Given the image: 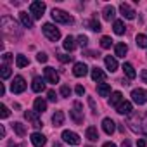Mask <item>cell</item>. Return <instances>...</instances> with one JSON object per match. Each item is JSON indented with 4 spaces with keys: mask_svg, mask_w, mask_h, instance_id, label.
Here are the masks:
<instances>
[{
    "mask_svg": "<svg viewBox=\"0 0 147 147\" xmlns=\"http://www.w3.org/2000/svg\"><path fill=\"white\" fill-rule=\"evenodd\" d=\"M128 125L133 131L137 133H142V135H147V123L142 121V116H131L128 119Z\"/></svg>",
    "mask_w": 147,
    "mask_h": 147,
    "instance_id": "1",
    "label": "cell"
},
{
    "mask_svg": "<svg viewBox=\"0 0 147 147\" xmlns=\"http://www.w3.org/2000/svg\"><path fill=\"white\" fill-rule=\"evenodd\" d=\"M0 24H2V31H4L5 35H9V36H14V33L19 35V31H18V23H16L14 19H11V18H2V19H0Z\"/></svg>",
    "mask_w": 147,
    "mask_h": 147,
    "instance_id": "2",
    "label": "cell"
},
{
    "mask_svg": "<svg viewBox=\"0 0 147 147\" xmlns=\"http://www.w3.org/2000/svg\"><path fill=\"white\" fill-rule=\"evenodd\" d=\"M52 19L55 23H61V24H73V23H75L73 16H69L67 12H64L61 9H54L52 11Z\"/></svg>",
    "mask_w": 147,
    "mask_h": 147,
    "instance_id": "3",
    "label": "cell"
},
{
    "mask_svg": "<svg viewBox=\"0 0 147 147\" xmlns=\"http://www.w3.org/2000/svg\"><path fill=\"white\" fill-rule=\"evenodd\" d=\"M69 114H71V118H73V121H75L76 125H82L83 123V106H82V102H75L73 104V109L69 111Z\"/></svg>",
    "mask_w": 147,
    "mask_h": 147,
    "instance_id": "4",
    "label": "cell"
},
{
    "mask_svg": "<svg viewBox=\"0 0 147 147\" xmlns=\"http://www.w3.org/2000/svg\"><path fill=\"white\" fill-rule=\"evenodd\" d=\"M43 33H45V36H47L49 40H52V42H57V40L61 38V31H59L52 23H45V24H43Z\"/></svg>",
    "mask_w": 147,
    "mask_h": 147,
    "instance_id": "5",
    "label": "cell"
},
{
    "mask_svg": "<svg viewBox=\"0 0 147 147\" xmlns=\"http://www.w3.org/2000/svg\"><path fill=\"white\" fill-rule=\"evenodd\" d=\"M43 12H45V4H43V2H40V0L31 2V5H30V14H31L35 19H40V18L43 16Z\"/></svg>",
    "mask_w": 147,
    "mask_h": 147,
    "instance_id": "6",
    "label": "cell"
},
{
    "mask_svg": "<svg viewBox=\"0 0 147 147\" xmlns=\"http://www.w3.org/2000/svg\"><path fill=\"white\" fill-rule=\"evenodd\" d=\"M11 90H12V94H23L26 90V80L23 76H16L11 83Z\"/></svg>",
    "mask_w": 147,
    "mask_h": 147,
    "instance_id": "7",
    "label": "cell"
},
{
    "mask_svg": "<svg viewBox=\"0 0 147 147\" xmlns=\"http://www.w3.org/2000/svg\"><path fill=\"white\" fill-rule=\"evenodd\" d=\"M131 100H133L135 104H138V106L145 104V102H147V90H144V88H135V90H131Z\"/></svg>",
    "mask_w": 147,
    "mask_h": 147,
    "instance_id": "8",
    "label": "cell"
},
{
    "mask_svg": "<svg viewBox=\"0 0 147 147\" xmlns=\"http://www.w3.org/2000/svg\"><path fill=\"white\" fill-rule=\"evenodd\" d=\"M62 140H64V142H67V144H71V145H78V144L82 142L78 133L69 131V130H64V131H62Z\"/></svg>",
    "mask_w": 147,
    "mask_h": 147,
    "instance_id": "9",
    "label": "cell"
},
{
    "mask_svg": "<svg viewBox=\"0 0 147 147\" xmlns=\"http://www.w3.org/2000/svg\"><path fill=\"white\" fill-rule=\"evenodd\" d=\"M24 118L35 126V128H40L42 126V121H40V118H38V113L36 111H26L24 113Z\"/></svg>",
    "mask_w": 147,
    "mask_h": 147,
    "instance_id": "10",
    "label": "cell"
},
{
    "mask_svg": "<svg viewBox=\"0 0 147 147\" xmlns=\"http://www.w3.org/2000/svg\"><path fill=\"white\" fill-rule=\"evenodd\" d=\"M43 73H45V80H47L49 83H57V82H59V75L55 73V69H54V67L47 66V67L43 69Z\"/></svg>",
    "mask_w": 147,
    "mask_h": 147,
    "instance_id": "11",
    "label": "cell"
},
{
    "mask_svg": "<svg viewBox=\"0 0 147 147\" xmlns=\"http://www.w3.org/2000/svg\"><path fill=\"white\" fill-rule=\"evenodd\" d=\"M87 73H88V67H87L85 62H76L75 67H73V75L78 76V78H80V76H85Z\"/></svg>",
    "mask_w": 147,
    "mask_h": 147,
    "instance_id": "12",
    "label": "cell"
},
{
    "mask_svg": "<svg viewBox=\"0 0 147 147\" xmlns=\"http://www.w3.org/2000/svg\"><path fill=\"white\" fill-rule=\"evenodd\" d=\"M119 12H121V16L126 18V19H135V14H137L128 4H121V5H119Z\"/></svg>",
    "mask_w": 147,
    "mask_h": 147,
    "instance_id": "13",
    "label": "cell"
},
{
    "mask_svg": "<svg viewBox=\"0 0 147 147\" xmlns=\"http://www.w3.org/2000/svg\"><path fill=\"white\" fill-rule=\"evenodd\" d=\"M102 130H104L107 135H113V133H114V130H116L114 121H113L111 118H104V119H102Z\"/></svg>",
    "mask_w": 147,
    "mask_h": 147,
    "instance_id": "14",
    "label": "cell"
},
{
    "mask_svg": "<svg viewBox=\"0 0 147 147\" xmlns=\"http://www.w3.org/2000/svg\"><path fill=\"white\" fill-rule=\"evenodd\" d=\"M45 142H47V138H45L42 133H38V131L31 133V144H33L35 147H43V145H45Z\"/></svg>",
    "mask_w": 147,
    "mask_h": 147,
    "instance_id": "15",
    "label": "cell"
},
{
    "mask_svg": "<svg viewBox=\"0 0 147 147\" xmlns=\"http://www.w3.org/2000/svg\"><path fill=\"white\" fill-rule=\"evenodd\" d=\"M92 80L94 82H104L106 80V73L100 69V67H92Z\"/></svg>",
    "mask_w": 147,
    "mask_h": 147,
    "instance_id": "16",
    "label": "cell"
},
{
    "mask_svg": "<svg viewBox=\"0 0 147 147\" xmlns=\"http://www.w3.org/2000/svg\"><path fill=\"white\" fill-rule=\"evenodd\" d=\"M104 64H106V67H107L111 73H114V71L118 69V61H116L114 57H111V55H106V57H104Z\"/></svg>",
    "mask_w": 147,
    "mask_h": 147,
    "instance_id": "17",
    "label": "cell"
},
{
    "mask_svg": "<svg viewBox=\"0 0 147 147\" xmlns=\"http://www.w3.org/2000/svg\"><path fill=\"white\" fill-rule=\"evenodd\" d=\"M31 88H33V92H42L45 88V80L40 78V76H35L33 83H31Z\"/></svg>",
    "mask_w": 147,
    "mask_h": 147,
    "instance_id": "18",
    "label": "cell"
},
{
    "mask_svg": "<svg viewBox=\"0 0 147 147\" xmlns=\"http://www.w3.org/2000/svg\"><path fill=\"white\" fill-rule=\"evenodd\" d=\"M131 109H133V106H131V102H128V100H123V102L116 107V111H118L119 114H130Z\"/></svg>",
    "mask_w": 147,
    "mask_h": 147,
    "instance_id": "19",
    "label": "cell"
},
{
    "mask_svg": "<svg viewBox=\"0 0 147 147\" xmlns=\"http://www.w3.org/2000/svg\"><path fill=\"white\" fill-rule=\"evenodd\" d=\"M114 16H116V9L113 5H106L104 11H102V18L106 21H111V19H114Z\"/></svg>",
    "mask_w": 147,
    "mask_h": 147,
    "instance_id": "20",
    "label": "cell"
},
{
    "mask_svg": "<svg viewBox=\"0 0 147 147\" xmlns=\"http://www.w3.org/2000/svg\"><path fill=\"white\" fill-rule=\"evenodd\" d=\"M33 106H35V111L38 113V114H42V113H45L47 111V102L42 99V97H38V99H35V102H33Z\"/></svg>",
    "mask_w": 147,
    "mask_h": 147,
    "instance_id": "21",
    "label": "cell"
},
{
    "mask_svg": "<svg viewBox=\"0 0 147 147\" xmlns=\"http://www.w3.org/2000/svg\"><path fill=\"white\" fill-rule=\"evenodd\" d=\"M123 102V94L121 92H113L111 94V99H109V106H119Z\"/></svg>",
    "mask_w": 147,
    "mask_h": 147,
    "instance_id": "22",
    "label": "cell"
},
{
    "mask_svg": "<svg viewBox=\"0 0 147 147\" xmlns=\"http://www.w3.org/2000/svg\"><path fill=\"white\" fill-rule=\"evenodd\" d=\"M19 18H21V23L24 28H33V19L28 12H19Z\"/></svg>",
    "mask_w": 147,
    "mask_h": 147,
    "instance_id": "23",
    "label": "cell"
},
{
    "mask_svg": "<svg viewBox=\"0 0 147 147\" xmlns=\"http://www.w3.org/2000/svg\"><path fill=\"white\" fill-rule=\"evenodd\" d=\"M123 71H125V75L128 76V80H133L137 76V73H135V69H133V66L130 62H125L123 64Z\"/></svg>",
    "mask_w": 147,
    "mask_h": 147,
    "instance_id": "24",
    "label": "cell"
},
{
    "mask_svg": "<svg viewBox=\"0 0 147 147\" xmlns=\"http://www.w3.org/2000/svg\"><path fill=\"white\" fill-rule=\"evenodd\" d=\"M126 52H128L126 43H116V47H114V54H116V57H125Z\"/></svg>",
    "mask_w": 147,
    "mask_h": 147,
    "instance_id": "25",
    "label": "cell"
},
{
    "mask_svg": "<svg viewBox=\"0 0 147 147\" xmlns=\"http://www.w3.org/2000/svg\"><path fill=\"white\" fill-rule=\"evenodd\" d=\"M97 92H99L100 97H107V95L111 94V85H107V83H99V85H97Z\"/></svg>",
    "mask_w": 147,
    "mask_h": 147,
    "instance_id": "26",
    "label": "cell"
},
{
    "mask_svg": "<svg viewBox=\"0 0 147 147\" xmlns=\"http://www.w3.org/2000/svg\"><path fill=\"white\" fill-rule=\"evenodd\" d=\"M85 135H87V138H88V140H92V142H95V140L99 138V131H97V128H95V126H88V128H87V131H85Z\"/></svg>",
    "mask_w": 147,
    "mask_h": 147,
    "instance_id": "27",
    "label": "cell"
},
{
    "mask_svg": "<svg viewBox=\"0 0 147 147\" xmlns=\"http://www.w3.org/2000/svg\"><path fill=\"white\" fill-rule=\"evenodd\" d=\"M113 30H114V33L116 35H123L125 33V30H126V26H125V23L123 21H114V24H113Z\"/></svg>",
    "mask_w": 147,
    "mask_h": 147,
    "instance_id": "28",
    "label": "cell"
},
{
    "mask_svg": "<svg viewBox=\"0 0 147 147\" xmlns=\"http://www.w3.org/2000/svg\"><path fill=\"white\" fill-rule=\"evenodd\" d=\"M52 123H54L55 126H61V125L64 123V114H62V111H55V113H54V116H52Z\"/></svg>",
    "mask_w": 147,
    "mask_h": 147,
    "instance_id": "29",
    "label": "cell"
},
{
    "mask_svg": "<svg viewBox=\"0 0 147 147\" xmlns=\"http://www.w3.org/2000/svg\"><path fill=\"white\" fill-rule=\"evenodd\" d=\"M62 47L66 49V50H75V47H76V43H75V38L73 36H66V40H64V43H62Z\"/></svg>",
    "mask_w": 147,
    "mask_h": 147,
    "instance_id": "30",
    "label": "cell"
},
{
    "mask_svg": "<svg viewBox=\"0 0 147 147\" xmlns=\"http://www.w3.org/2000/svg\"><path fill=\"white\" fill-rule=\"evenodd\" d=\"M28 64H30V61H28L26 55H23V54L16 55V66H18V67H26Z\"/></svg>",
    "mask_w": 147,
    "mask_h": 147,
    "instance_id": "31",
    "label": "cell"
},
{
    "mask_svg": "<svg viewBox=\"0 0 147 147\" xmlns=\"http://www.w3.org/2000/svg\"><path fill=\"white\" fill-rule=\"evenodd\" d=\"M12 128H14V131H16L19 137H24V135H26V128H24V125H23V123L16 121V123L12 125Z\"/></svg>",
    "mask_w": 147,
    "mask_h": 147,
    "instance_id": "32",
    "label": "cell"
},
{
    "mask_svg": "<svg viewBox=\"0 0 147 147\" xmlns=\"http://www.w3.org/2000/svg\"><path fill=\"white\" fill-rule=\"evenodd\" d=\"M85 24H87L92 31H100V30H102V28H100V23H99L97 19H90V21H87Z\"/></svg>",
    "mask_w": 147,
    "mask_h": 147,
    "instance_id": "33",
    "label": "cell"
},
{
    "mask_svg": "<svg viewBox=\"0 0 147 147\" xmlns=\"http://www.w3.org/2000/svg\"><path fill=\"white\" fill-rule=\"evenodd\" d=\"M135 42H137V45H138V47L147 49V36H145V35H137Z\"/></svg>",
    "mask_w": 147,
    "mask_h": 147,
    "instance_id": "34",
    "label": "cell"
},
{
    "mask_svg": "<svg viewBox=\"0 0 147 147\" xmlns=\"http://www.w3.org/2000/svg\"><path fill=\"white\" fill-rule=\"evenodd\" d=\"M0 76H2V80H7V78L11 76V67L4 64L2 67H0Z\"/></svg>",
    "mask_w": 147,
    "mask_h": 147,
    "instance_id": "35",
    "label": "cell"
},
{
    "mask_svg": "<svg viewBox=\"0 0 147 147\" xmlns=\"http://www.w3.org/2000/svg\"><path fill=\"white\" fill-rule=\"evenodd\" d=\"M111 45H113L111 36H102V38H100V47H102V49H109Z\"/></svg>",
    "mask_w": 147,
    "mask_h": 147,
    "instance_id": "36",
    "label": "cell"
},
{
    "mask_svg": "<svg viewBox=\"0 0 147 147\" xmlns=\"http://www.w3.org/2000/svg\"><path fill=\"white\" fill-rule=\"evenodd\" d=\"M9 114H11L9 107H7L5 104H2V106H0V118H2V119H5V118H9Z\"/></svg>",
    "mask_w": 147,
    "mask_h": 147,
    "instance_id": "37",
    "label": "cell"
},
{
    "mask_svg": "<svg viewBox=\"0 0 147 147\" xmlns=\"http://www.w3.org/2000/svg\"><path fill=\"white\" fill-rule=\"evenodd\" d=\"M57 59H59L61 62H69V61H73V55H67V54H59V55H57Z\"/></svg>",
    "mask_w": 147,
    "mask_h": 147,
    "instance_id": "38",
    "label": "cell"
},
{
    "mask_svg": "<svg viewBox=\"0 0 147 147\" xmlns=\"http://www.w3.org/2000/svg\"><path fill=\"white\" fill-rule=\"evenodd\" d=\"M61 95H62V97H69V95H71V88H69L67 85H62V87H61Z\"/></svg>",
    "mask_w": 147,
    "mask_h": 147,
    "instance_id": "39",
    "label": "cell"
},
{
    "mask_svg": "<svg viewBox=\"0 0 147 147\" xmlns=\"http://www.w3.org/2000/svg\"><path fill=\"white\" fill-rule=\"evenodd\" d=\"M78 43H80L82 47H87V43H88V38H87L85 35H80V36H78Z\"/></svg>",
    "mask_w": 147,
    "mask_h": 147,
    "instance_id": "40",
    "label": "cell"
},
{
    "mask_svg": "<svg viewBox=\"0 0 147 147\" xmlns=\"http://www.w3.org/2000/svg\"><path fill=\"white\" fill-rule=\"evenodd\" d=\"M2 61H4V64L7 66L9 62H12V54H4V55H2Z\"/></svg>",
    "mask_w": 147,
    "mask_h": 147,
    "instance_id": "41",
    "label": "cell"
},
{
    "mask_svg": "<svg viewBox=\"0 0 147 147\" xmlns=\"http://www.w3.org/2000/svg\"><path fill=\"white\" fill-rule=\"evenodd\" d=\"M47 59H49V55L43 54V52H40V54L36 55V61H38V62H47Z\"/></svg>",
    "mask_w": 147,
    "mask_h": 147,
    "instance_id": "42",
    "label": "cell"
},
{
    "mask_svg": "<svg viewBox=\"0 0 147 147\" xmlns=\"http://www.w3.org/2000/svg\"><path fill=\"white\" fill-rule=\"evenodd\" d=\"M47 97H49V100H52V102H55V99H57V95H55L54 90H49V92H47Z\"/></svg>",
    "mask_w": 147,
    "mask_h": 147,
    "instance_id": "43",
    "label": "cell"
},
{
    "mask_svg": "<svg viewBox=\"0 0 147 147\" xmlns=\"http://www.w3.org/2000/svg\"><path fill=\"white\" fill-rule=\"evenodd\" d=\"M75 92H76V94H78V95H83V94H85V88H83V87H82V85H78V87H76V88H75Z\"/></svg>",
    "mask_w": 147,
    "mask_h": 147,
    "instance_id": "44",
    "label": "cell"
},
{
    "mask_svg": "<svg viewBox=\"0 0 147 147\" xmlns=\"http://www.w3.org/2000/svg\"><path fill=\"white\" fill-rule=\"evenodd\" d=\"M88 104H90V107H92V111H94V113H97V106H95V102H94V99H92V97L88 99Z\"/></svg>",
    "mask_w": 147,
    "mask_h": 147,
    "instance_id": "45",
    "label": "cell"
},
{
    "mask_svg": "<svg viewBox=\"0 0 147 147\" xmlns=\"http://www.w3.org/2000/svg\"><path fill=\"white\" fill-rule=\"evenodd\" d=\"M140 76H142V80L147 83V69H142V73H140Z\"/></svg>",
    "mask_w": 147,
    "mask_h": 147,
    "instance_id": "46",
    "label": "cell"
},
{
    "mask_svg": "<svg viewBox=\"0 0 147 147\" xmlns=\"http://www.w3.org/2000/svg\"><path fill=\"white\" fill-rule=\"evenodd\" d=\"M137 145H138V147H145V140H144V138L137 140Z\"/></svg>",
    "mask_w": 147,
    "mask_h": 147,
    "instance_id": "47",
    "label": "cell"
},
{
    "mask_svg": "<svg viewBox=\"0 0 147 147\" xmlns=\"http://www.w3.org/2000/svg\"><path fill=\"white\" fill-rule=\"evenodd\" d=\"M121 147H131V144H130V140H123V144H121Z\"/></svg>",
    "mask_w": 147,
    "mask_h": 147,
    "instance_id": "48",
    "label": "cell"
},
{
    "mask_svg": "<svg viewBox=\"0 0 147 147\" xmlns=\"http://www.w3.org/2000/svg\"><path fill=\"white\" fill-rule=\"evenodd\" d=\"M102 147H116V144H113V142H106Z\"/></svg>",
    "mask_w": 147,
    "mask_h": 147,
    "instance_id": "49",
    "label": "cell"
},
{
    "mask_svg": "<svg viewBox=\"0 0 147 147\" xmlns=\"http://www.w3.org/2000/svg\"><path fill=\"white\" fill-rule=\"evenodd\" d=\"M0 137H5V128L0 126Z\"/></svg>",
    "mask_w": 147,
    "mask_h": 147,
    "instance_id": "50",
    "label": "cell"
},
{
    "mask_svg": "<svg viewBox=\"0 0 147 147\" xmlns=\"http://www.w3.org/2000/svg\"><path fill=\"white\" fill-rule=\"evenodd\" d=\"M52 147H62V144H61V142H54V145H52Z\"/></svg>",
    "mask_w": 147,
    "mask_h": 147,
    "instance_id": "51",
    "label": "cell"
},
{
    "mask_svg": "<svg viewBox=\"0 0 147 147\" xmlns=\"http://www.w3.org/2000/svg\"><path fill=\"white\" fill-rule=\"evenodd\" d=\"M9 147H18V145H16L14 142H9Z\"/></svg>",
    "mask_w": 147,
    "mask_h": 147,
    "instance_id": "52",
    "label": "cell"
},
{
    "mask_svg": "<svg viewBox=\"0 0 147 147\" xmlns=\"http://www.w3.org/2000/svg\"><path fill=\"white\" fill-rule=\"evenodd\" d=\"M87 147H90V145H87Z\"/></svg>",
    "mask_w": 147,
    "mask_h": 147,
    "instance_id": "53",
    "label": "cell"
}]
</instances>
